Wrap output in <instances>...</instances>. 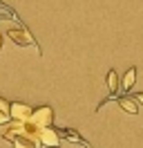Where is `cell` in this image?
<instances>
[{
	"label": "cell",
	"mask_w": 143,
	"mask_h": 148,
	"mask_svg": "<svg viewBox=\"0 0 143 148\" xmlns=\"http://www.w3.org/2000/svg\"><path fill=\"white\" fill-rule=\"evenodd\" d=\"M14 148H38V146L29 144V141H25V139H16V141H14Z\"/></svg>",
	"instance_id": "cell-10"
},
{
	"label": "cell",
	"mask_w": 143,
	"mask_h": 148,
	"mask_svg": "<svg viewBox=\"0 0 143 148\" xmlns=\"http://www.w3.org/2000/svg\"><path fill=\"white\" fill-rule=\"evenodd\" d=\"M58 135H61V137H67L69 141H76V144H85V141H83V137H80L76 130H72V128H63V130H58Z\"/></svg>",
	"instance_id": "cell-9"
},
{
	"label": "cell",
	"mask_w": 143,
	"mask_h": 148,
	"mask_svg": "<svg viewBox=\"0 0 143 148\" xmlns=\"http://www.w3.org/2000/svg\"><path fill=\"white\" fill-rule=\"evenodd\" d=\"M0 49H2V32H0Z\"/></svg>",
	"instance_id": "cell-12"
},
{
	"label": "cell",
	"mask_w": 143,
	"mask_h": 148,
	"mask_svg": "<svg viewBox=\"0 0 143 148\" xmlns=\"http://www.w3.org/2000/svg\"><path fill=\"white\" fill-rule=\"evenodd\" d=\"M31 106H27V103L22 101H14L9 103V117H11V121H27L29 117H31Z\"/></svg>",
	"instance_id": "cell-3"
},
{
	"label": "cell",
	"mask_w": 143,
	"mask_h": 148,
	"mask_svg": "<svg viewBox=\"0 0 143 148\" xmlns=\"http://www.w3.org/2000/svg\"><path fill=\"white\" fill-rule=\"evenodd\" d=\"M116 103H118V108L125 110L127 114H136V112H139V106H136V101H134L132 97H118Z\"/></svg>",
	"instance_id": "cell-5"
},
{
	"label": "cell",
	"mask_w": 143,
	"mask_h": 148,
	"mask_svg": "<svg viewBox=\"0 0 143 148\" xmlns=\"http://www.w3.org/2000/svg\"><path fill=\"white\" fill-rule=\"evenodd\" d=\"M134 81H136V67H130V70L123 74V79L118 81V88L127 92V90H130V88L134 85Z\"/></svg>",
	"instance_id": "cell-6"
},
{
	"label": "cell",
	"mask_w": 143,
	"mask_h": 148,
	"mask_svg": "<svg viewBox=\"0 0 143 148\" xmlns=\"http://www.w3.org/2000/svg\"><path fill=\"white\" fill-rule=\"evenodd\" d=\"M107 90H110V97H114L118 92V74H116V70L107 72Z\"/></svg>",
	"instance_id": "cell-7"
},
{
	"label": "cell",
	"mask_w": 143,
	"mask_h": 148,
	"mask_svg": "<svg viewBox=\"0 0 143 148\" xmlns=\"http://www.w3.org/2000/svg\"><path fill=\"white\" fill-rule=\"evenodd\" d=\"M132 99L136 101V106H143V92H136V94L132 97Z\"/></svg>",
	"instance_id": "cell-11"
},
{
	"label": "cell",
	"mask_w": 143,
	"mask_h": 148,
	"mask_svg": "<svg viewBox=\"0 0 143 148\" xmlns=\"http://www.w3.org/2000/svg\"><path fill=\"white\" fill-rule=\"evenodd\" d=\"M27 123H31L36 130H43V128H49L54 123V110L49 106H40V108H34L31 110V117L27 119Z\"/></svg>",
	"instance_id": "cell-1"
},
{
	"label": "cell",
	"mask_w": 143,
	"mask_h": 148,
	"mask_svg": "<svg viewBox=\"0 0 143 148\" xmlns=\"http://www.w3.org/2000/svg\"><path fill=\"white\" fill-rule=\"evenodd\" d=\"M9 121H11V117H9V101L0 97V126H5Z\"/></svg>",
	"instance_id": "cell-8"
},
{
	"label": "cell",
	"mask_w": 143,
	"mask_h": 148,
	"mask_svg": "<svg viewBox=\"0 0 143 148\" xmlns=\"http://www.w3.org/2000/svg\"><path fill=\"white\" fill-rule=\"evenodd\" d=\"M38 144L40 146H47V148H58L61 146V135H58V130L56 128H43L38 132Z\"/></svg>",
	"instance_id": "cell-4"
},
{
	"label": "cell",
	"mask_w": 143,
	"mask_h": 148,
	"mask_svg": "<svg viewBox=\"0 0 143 148\" xmlns=\"http://www.w3.org/2000/svg\"><path fill=\"white\" fill-rule=\"evenodd\" d=\"M7 36H9V40H14L20 47H38L36 45V38L31 36V32L27 27H9Z\"/></svg>",
	"instance_id": "cell-2"
}]
</instances>
